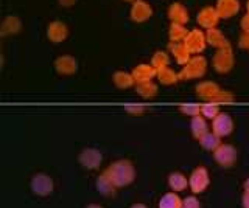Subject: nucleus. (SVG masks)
Wrapping results in <instances>:
<instances>
[{
  "mask_svg": "<svg viewBox=\"0 0 249 208\" xmlns=\"http://www.w3.org/2000/svg\"><path fill=\"white\" fill-rule=\"evenodd\" d=\"M216 159L220 163L229 165L233 161V159H235V151H233V148H231V146H221V148L216 151Z\"/></svg>",
  "mask_w": 249,
  "mask_h": 208,
  "instance_id": "9",
  "label": "nucleus"
},
{
  "mask_svg": "<svg viewBox=\"0 0 249 208\" xmlns=\"http://www.w3.org/2000/svg\"><path fill=\"white\" fill-rule=\"evenodd\" d=\"M168 16L170 19L175 22V24H185L187 20H189V13L184 8L181 3H173L170 6L168 10Z\"/></svg>",
  "mask_w": 249,
  "mask_h": 208,
  "instance_id": "6",
  "label": "nucleus"
},
{
  "mask_svg": "<svg viewBox=\"0 0 249 208\" xmlns=\"http://www.w3.org/2000/svg\"><path fill=\"white\" fill-rule=\"evenodd\" d=\"M185 36H187V30L182 24H171L170 27V37H171V41L173 42H179L181 39H185Z\"/></svg>",
  "mask_w": 249,
  "mask_h": 208,
  "instance_id": "11",
  "label": "nucleus"
},
{
  "mask_svg": "<svg viewBox=\"0 0 249 208\" xmlns=\"http://www.w3.org/2000/svg\"><path fill=\"white\" fill-rule=\"evenodd\" d=\"M207 39H209L210 44H213V45H220V47H228V44H226V37L221 34L220 30H216V28H209Z\"/></svg>",
  "mask_w": 249,
  "mask_h": 208,
  "instance_id": "10",
  "label": "nucleus"
},
{
  "mask_svg": "<svg viewBox=\"0 0 249 208\" xmlns=\"http://www.w3.org/2000/svg\"><path fill=\"white\" fill-rule=\"evenodd\" d=\"M73 2H75V0H61V3H62V5H66V6L72 5Z\"/></svg>",
  "mask_w": 249,
  "mask_h": 208,
  "instance_id": "24",
  "label": "nucleus"
},
{
  "mask_svg": "<svg viewBox=\"0 0 249 208\" xmlns=\"http://www.w3.org/2000/svg\"><path fill=\"white\" fill-rule=\"evenodd\" d=\"M192 129H193V134L196 137H202L206 134V123L202 118L199 117H195L192 121Z\"/></svg>",
  "mask_w": 249,
  "mask_h": 208,
  "instance_id": "14",
  "label": "nucleus"
},
{
  "mask_svg": "<svg viewBox=\"0 0 249 208\" xmlns=\"http://www.w3.org/2000/svg\"><path fill=\"white\" fill-rule=\"evenodd\" d=\"M140 75H143L145 78H150V76L153 75V68L148 67V65H140L136 70V76H137V78H140Z\"/></svg>",
  "mask_w": 249,
  "mask_h": 208,
  "instance_id": "19",
  "label": "nucleus"
},
{
  "mask_svg": "<svg viewBox=\"0 0 249 208\" xmlns=\"http://www.w3.org/2000/svg\"><path fill=\"white\" fill-rule=\"evenodd\" d=\"M218 19V11L216 8H212V6H206V8H202L199 13H198V22L201 27L204 28H215Z\"/></svg>",
  "mask_w": 249,
  "mask_h": 208,
  "instance_id": "2",
  "label": "nucleus"
},
{
  "mask_svg": "<svg viewBox=\"0 0 249 208\" xmlns=\"http://www.w3.org/2000/svg\"><path fill=\"white\" fill-rule=\"evenodd\" d=\"M158 63H160V65H165L167 64V55L165 53H156V56H154V59H153V64L154 65H158Z\"/></svg>",
  "mask_w": 249,
  "mask_h": 208,
  "instance_id": "21",
  "label": "nucleus"
},
{
  "mask_svg": "<svg viewBox=\"0 0 249 208\" xmlns=\"http://www.w3.org/2000/svg\"><path fill=\"white\" fill-rule=\"evenodd\" d=\"M184 44L189 51H201L202 48H204V44H206V36L202 32H199V30H192V32L187 33L185 39H184Z\"/></svg>",
  "mask_w": 249,
  "mask_h": 208,
  "instance_id": "1",
  "label": "nucleus"
},
{
  "mask_svg": "<svg viewBox=\"0 0 249 208\" xmlns=\"http://www.w3.org/2000/svg\"><path fill=\"white\" fill-rule=\"evenodd\" d=\"M178 207H179V200L175 196H167L160 202V208H178Z\"/></svg>",
  "mask_w": 249,
  "mask_h": 208,
  "instance_id": "18",
  "label": "nucleus"
},
{
  "mask_svg": "<svg viewBox=\"0 0 249 208\" xmlns=\"http://www.w3.org/2000/svg\"><path fill=\"white\" fill-rule=\"evenodd\" d=\"M218 143H220V140H218V137L216 134H204L201 137V144L204 146L206 149H215Z\"/></svg>",
  "mask_w": 249,
  "mask_h": 208,
  "instance_id": "12",
  "label": "nucleus"
},
{
  "mask_svg": "<svg viewBox=\"0 0 249 208\" xmlns=\"http://www.w3.org/2000/svg\"><path fill=\"white\" fill-rule=\"evenodd\" d=\"M241 27H243V30L246 33H249V13L243 17V20H241Z\"/></svg>",
  "mask_w": 249,
  "mask_h": 208,
  "instance_id": "22",
  "label": "nucleus"
},
{
  "mask_svg": "<svg viewBox=\"0 0 249 208\" xmlns=\"http://www.w3.org/2000/svg\"><path fill=\"white\" fill-rule=\"evenodd\" d=\"M248 13H249V0H248Z\"/></svg>",
  "mask_w": 249,
  "mask_h": 208,
  "instance_id": "25",
  "label": "nucleus"
},
{
  "mask_svg": "<svg viewBox=\"0 0 249 208\" xmlns=\"http://www.w3.org/2000/svg\"><path fill=\"white\" fill-rule=\"evenodd\" d=\"M213 130L216 135H228L232 130V120L229 118V115L221 113V115H218V117H215Z\"/></svg>",
  "mask_w": 249,
  "mask_h": 208,
  "instance_id": "5",
  "label": "nucleus"
},
{
  "mask_svg": "<svg viewBox=\"0 0 249 208\" xmlns=\"http://www.w3.org/2000/svg\"><path fill=\"white\" fill-rule=\"evenodd\" d=\"M231 63H232L231 50H229V47H223L220 51L216 53V56H215V64H216L218 68H220V70H223V68H229Z\"/></svg>",
  "mask_w": 249,
  "mask_h": 208,
  "instance_id": "8",
  "label": "nucleus"
},
{
  "mask_svg": "<svg viewBox=\"0 0 249 208\" xmlns=\"http://www.w3.org/2000/svg\"><path fill=\"white\" fill-rule=\"evenodd\" d=\"M182 111L187 112L189 115H193V117H196V115L199 113V111H201V107L199 106H195V104H187V106L182 107Z\"/></svg>",
  "mask_w": 249,
  "mask_h": 208,
  "instance_id": "20",
  "label": "nucleus"
},
{
  "mask_svg": "<svg viewBox=\"0 0 249 208\" xmlns=\"http://www.w3.org/2000/svg\"><path fill=\"white\" fill-rule=\"evenodd\" d=\"M151 14H153L151 6L148 5L145 0H136L134 5H132V8H131V16H132V19L139 20V22L146 20L148 17H151Z\"/></svg>",
  "mask_w": 249,
  "mask_h": 208,
  "instance_id": "4",
  "label": "nucleus"
},
{
  "mask_svg": "<svg viewBox=\"0 0 249 208\" xmlns=\"http://www.w3.org/2000/svg\"><path fill=\"white\" fill-rule=\"evenodd\" d=\"M171 48H173L175 55L178 56L179 61H185L187 58H189V50H187L184 42H175L173 45H171Z\"/></svg>",
  "mask_w": 249,
  "mask_h": 208,
  "instance_id": "13",
  "label": "nucleus"
},
{
  "mask_svg": "<svg viewBox=\"0 0 249 208\" xmlns=\"http://www.w3.org/2000/svg\"><path fill=\"white\" fill-rule=\"evenodd\" d=\"M170 183H171V187L173 188H176V190H181V188H184L185 187V179H184V176H181V174H173L170 177Z\"/></svg>",
  "mask_w": 249,
  "mask_h": 208,
  "instance_id": "17",
  "label": "nucleus"
},
{
  "mask_svg": "<svg viewBox=\"0 0 249 208\" xmlns=\"http://www.w3.org/2000/svg\"><path fill=\"white\" fill-rule=\"evenodd\" d=\"M8 25H10L11 28V32H18V28H19V20L18 17H14V16H8L3 22V33H8Z\"/></svg>",
  "mask_w": 249,
  "mask_h": 208,
  "instance_id": "15",
  "label": "nucleus"
},
{
  "mask_svg": "<svg viewBox=\"0 0 249 208\" xmlns=\"http://www.w3.org/2000/svg\"><path fill=\"white\" fill-rule=\"evenodd\" d=\"M238 8H240L238 0H218V3H216L218 16L224 19H229L233 14H237Z\"/></svg>",
  "mask_w": 249,
  "mask_h": 208,
  "instance_id": "3",
  "label": "nucleus"
},
{
  "mask_svg": "<svg viewBox=\"0 0 249 208\" xmlns=\"http://www.w3.org/2000/svg\"><path fill=\"white\" fill-rule=\"evenodd\" d=\"M241 45H243L245 48L249 50V33H245L243 37H241Z\"/></svg>",
  "mask_w": 249,
  "mask_h": 208,
  "instance_id": "23",
  "label": "nucleus"
},
{
  "mask_svg": "<svg viewBox=\"0 0 249 208\" xmlns=\"http://www.w3.org/2000/svg\"><path fill=\"white\" fill-rule=\"evenodd\" d=\"M201 112L204 113V117H207V118H215V115L218 113V106L212 104V103L204 104L201 107Z\"/></svg>",
  "mask_w": 249,
  "mask_h": 208,
  "instance_id": "16",
  "label": "nucleus"
},
{
  "mask_svg": "<svg viewBox=\"0 0 249 208\" xmlns=\"http://www.w3.org/2000/svg\"><path fill=\"white\" fill-rule=\"evenodd\" d=\"M49 37L52 41H61L64 39L66 34H67V28L64 24H61V22H52L49 25V32H47Z\"/></svg>",
  "mask_w": 249,
  "mask_h": 208,
  "instance_id": "7",
  "label": "nucleus"
}]
</instances>
